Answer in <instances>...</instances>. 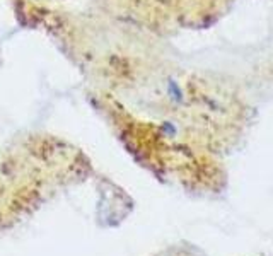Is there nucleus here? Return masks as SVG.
Returning a JSON list of instances; mask_svg holds the SVG:
<instances>
[]
</instances>
